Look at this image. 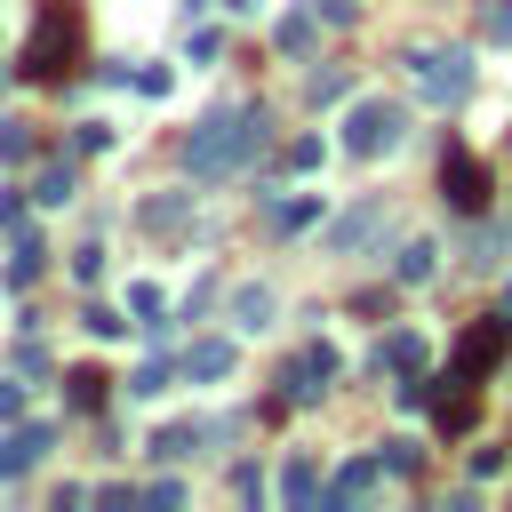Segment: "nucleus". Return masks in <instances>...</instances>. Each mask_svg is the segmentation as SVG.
<instances>
[{"instance_id":"obj_1","label":"nucleus","mask_w":512,"mask_h":512,"mask_svg":"<svg viewBox=\"0 0 512 512\" xmlns=\"http://www.w3.org/2000/svg\"><path fill=\"white\" fill-rule=\"evenodd\" d=\"M256 144H264V112H256V104H248V112H216V120L192 128L184 168H192V176H224V168H240Z\"/></svg>"},{"instance_id":"obj_2","label":"nucleus","mask_w":512,"mask_h":512,"mask_svg":"<svg viewBox=\"0 0 512 512\" xmlns=\"http://www.w3.org/2000/svg\"><path fill=\"white\" fill-rule=\"evenodd\" d=\"M72 64H80V8L72 0H48L40 24H32V40H24V72L32 80H64Z\"/></svg>"},{"instance_id":"obj_3","label":"nucleus","mask_w":512,"mask_h":512,"mask_svg":"<svg viewBox=\"0 0 512 512\" xmlns=\"http://www.w3.org/2000/svg\"><path fill=\"white\" fill-rule=\"evenodd\" d=\"M408 80H416L424 104H464L472 96V56L448 48V40H424V48H408Z\"/></svg>"},{"instance_id":"obj_4","label":"nucleus","mask_w":512,"mask_h":512,"mask_svg":"<svg viewBox=\"0 0 512 512\" xmlns=\"http://www.w3.org/2000/svg\"><path fill=\"white\" fill-rule=\"evenodd\" d=\"M400 136H408V112L384 104V96H360V104L344 112V152H352V160H384Z\"/></svg>"},{"instance_id":"obj_5","label":"nucleus","mask_w":512,"mask_h":512,"mask_svg":"<svg viewBox=\"0 0 512 512\" xmlns=\"http://www.w3.org/2000/svg\"><path fill=\"white\" fill-rule=\"evenodd\" d=\"M504 344H512V320H472V328L456 336V376H464V384H480V376L504 360Z\"/></svg>"},{"instance_id":"obj_6","label":"nucleus","mask_w":512,"mask_h":512,"mask_svg":"<svg viewBox=\"0 0 512 512\" xmlns=\"http://www.w3.org/2000/svg\"><path fill=\"white\" fill-rule=\"evenodd\" d=\"M440 192H448V200H456L464 216H480V208H488V168H480V160H472V152L456 144V152L440 160Z\"/></svg>"},{"instance_id":"obj_7","label":"nucleus","mask_w":512,"mask_h":512,"mask_svg":"<svg viewBox=\"0 0 512 512\" xmlns=\"http://www.w3.org/2000/svg\"><path fill=\"white\" fill-rule=\"evenodd\" d=\"M384 232H392V208H384V200H360L352 216H336V232H328V240L352 256V248H368V240H384Z\"/></svg>"},{"instance_id":"obj_8","label":"nucleus","mask_w":512,"mask_h":512,"mask_svg":"<svg viewBox=\"0 0 512 512\" xmlns=\"http://www.w3.org/2000/svg\"><path fill=\"white\" fill-rule=\"evenodd\" d=\"M448 384H456V392H432V424L456 440V432L472 424V392H480V384H464V376H448Z\"/></svg>"},{"instance_id":"obj_9","label":"nucleus","mask_w":512,"mask_h":512,"mask_svg":"<svg viewBox=\"0 0 512 512\" xmlns=\"http://www.w3.org/2000/svg\"><path fill=\"white\" fill-rule=\"evenodd\" d=\"M376 472H384V456H352V464L328 480V504H360V496L376 488Z\"/></svg>"},{"instance_id":"obj_10","label":"nucleus","mask_w":512,"mask_h":512,"mask_svg":"<svg viewBox=\"0 0 512 512\" xmlns=\"http://www.w3.org/2000/svg\"><path fill=\"white\" fill-rule=\"evenodd\" d=\"M392 272H400V280L416 288V280H432V272H440V248H432V240H408V248L392 256Z\"/></svg>"},{"instance_id":"obj_11","label":"nucleus","mask_w":512,"mask_h":512,"mask_svg":"<svg viewBox=\"0 0 512 512\" xmlns=\"http://www.w3.org/2000/svg\"><path fill=\"white\" fill-rule=\"evenodd\" d=\"M40 448H48V432L32 424V432H8L0 440V472H24V464H40Z\"/></svg>"},{"instance_id":"obj_12","label":"nucleus","mask_w":512,"mask_h":512,"mask_svg":"<svg viewBox=\"0 0 512 512\" xmlns=\"http://www.w3.org/2000/svg\"><path fill=\"white\" fill-rule=\"evenodd\" d=\"M184 368H192V376H232V344H224V336H208V344H192V352H184Z\"/></svg>"},{"instance_id":"obj_13","label":"nucleus","mask_w":512,"mask_h":512,"mask_svg":"<svg viewBox=\"0 0 512 512\" xmlns=\"http://www.w3.org/2000/svg\"><path fill=\"white\" fill-rule=\"evenodd\" d=\"M280 496H288V504H312V496H320V480H312V464H304V456H288V464H280Z\"/></svg>"},{"instance_id":"obj_14","label":"nucleus","mask_w":512,"mask_h":512,"mask_svg":"<svg viewBox=\"0 0 512 512\" xmlns=\"http://www.w3.org/2000/svg\"><path fill=\"white\" fill-rule=\"evenodd\" d=\"M240 328H272V288H240Z\"/></svg>"},{"instance_id":"obj_15","label":"nucleus","mask_w":512,"mask_h":512,"mask_svg":"<svg viewBox=\"0 0 512 512\" xmlns=\"http://www.w3.org/2000/svg\"><path fill=\"white\" fill-rule=\"evenodd\" d=\"M312 24H320V16H280V48H288V56L312 48Z\"/></svg>"},{"instance_id":"obj_16","label":"nucleus","mask_w":512,"mask_h":512,"mask_svg":"<svg viewBox=\"0 0 512 512\" xmlns=\"http://www.w3.org/2000/svg\"><path fill=\"white\" fill-rule=\"evenodd\" d=\"M312 216H320V208H312V200H280V208H272V224H280V232H304V224H312Z\"/></svg>"},{"instance_id":"obj_17","label":"nucleus","mask_w":512,"mask_h":512,"mask_svg":"<svg viewBox=\"0 0 512 512\" xmlns=\"http://www.w3.org/2000/svg\"><path fill=\"white\" fill-rule=\"evenodd\" d=\"M384 360H392V368H424V336H392Z\"/></svg>"},{"instance_id":"obj_18","label":"nucleus","mask_w":512,"mask_h":512,"mask_svg":"<svg viewBox=\"0 0 512 512\" xmlns=\"http://www.w3.org/2000/svg\"><path fill=\"white\" fill-rule=\"evenodd\" d=\"M72 400L96 408V400H104V376H96V368H72Z\"/></svg>"},{"instance_id":"obj_19","label":"nucleus","mask_w":512,"mask_h":512,"mask_svg":"<svg viewBox=\"0 0 512 512\" xmlns=\"http://www.w3.org/2000/svg\"><path fill=\"white\" fill-rule=\"evenodd\" d=\"M416 464H424L416 440H392V448H384V472H416Z\"/></svg>"},{"instance_id":"obj_20","label":"nucleus","mask_w":512,"mask_h":512,"mask_svg":"<svg viewBox=\"0 0 512 512\" xmlns=\"http://www.w3.org/2000/svg\"><path fill=\"white\" fill-rule=\"evenodd\" d=\"M480 32H488V40H512V0H488V16H480Z\"/></svg>"},{"instance_id":"obj_21","label":"nucleus","mask_w":512,"mask_h":512,"mask_svg":"<svg viewBox=\"0 0 512 512\" xmlns=\"http://www.w3.org/2000/svg\"><path fill=\"white\" fill-rule=\"evenodd\" d=\"M496 248H504V232H496V224H480V232H472V264H496Z\"/></svg>"},{"instance_id":"obj_22","label":"nucleus","mask_w":512,"mask_h":512,"mask_svg":"<svg viewBox=\"0 0 512 512\" xmlns=\"http://www.w3.org/2000/svg\"><path fill=\"white\" fill-rule=\"evenodd\" d=\"M504 472V448H472V480H496Z\"/></svg>"},{"instance_id":"obj_23","label":"nucleus","mask_w":512,"mask_h":512,"mask_svg":"<svg viewBox=\"0 0 512 512\" xmlns=\"http://www.w3.org/2000/svg\"><path fill=\"white\" fill-rule=\"evenodd\" d=\"M312 16H320V24H344V16H352V0H320Z\"/></svg>"}]
</instances>
